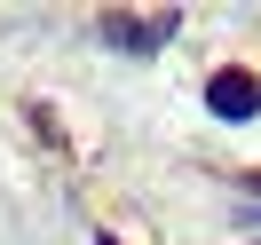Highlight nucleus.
Segmentation results:
<instances>
[{
	"label": "nucleus",
	"mask_w": 261,
	"mask_h": 245,
	"mask_svg": "<svg viewBox=\"0 0 261 245\" xmlns=\"http://www.w3.org/2000/svg\"><path fill=\"white\" fill-rule=\"evenodd\" d=\"M253 190H261V174H253Z\"/></svg>",
	"instance_id": "obj_2"
},
{
	"label": "nucleus",
	"mask_w": 261,
	"mask_h": 245,
	"mask_svg": "<svg viewBox=\"0 0 261 245\" xmlns=\"http://www.w3.org/2000/svg\"><path fill=\"white\" fill-rule=\"evenodd\" d=\"M206 111L214 119H253L261 111V79L253 71H214L206 79Z\"/></svg>",
	"instance_id": "obj_1"
}]
</instances>
